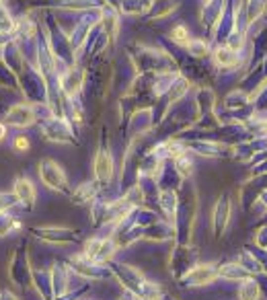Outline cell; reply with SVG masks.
I'll list each match as a JSON object with an SVG mask.
<instances>
[{
    "label": "cell",
    "instance_id": "ba28073f",
    "mask_svg": "<svg viewBox=\"0 0 267 300\" xmlns=\"http://www.w3.org/2000/svg\"><path fill=\"white\" fill-rule=\"evenodd\" d=\"M35 235L39 239H44V241H60V243H66V241H72V233L66 228H37L35 230Z\"/></svg>",
    "mask_w": 267,
    "mask_h": 300
},
{
    "label": "cell",
    "instance_id": "e0dca14e",
    "mask_svg": "<svg viewBox=\"0 0 267 300\" xmlns=\"http://www.w3.org/2000/svg\"><path fill=\"white\" fill-rule=\"evenodd\" d=\"M0 300H19L17 296H12L10 292H6V290H2L0 292Z\"/></svg>",
    "mask_w": 267,
    "mask_h": 300
},
{
    "label": "cell",
    "instance_id": "8fae6325",
    "mask_svg": "<svg viewBox=\"0 0 267 300\" xmlns=\"http://www.w3.org/2000/svg\"><path fill=\"white\" fill-rule=\"evenodd\" d=\"M238 296H241V300H259V286H257V282H253V280L243 282L241 290H238Z\"/></svg>",
    "mask_w": 267,
    "mask_h": 300
},
{
    "label": "cell",
    "instance_id": "2e32d148",
    "mask_svg": "<svg viewBox=\"0 0 267 300\" xmlns=\"http://www.w3.org/2000/svg\"><path fill=\"white\" fill-rule=\"evenodd\" d=\"M12 146H15V150H19V152H27V150H29V138H27V136H17Z\"/></svg>",
    "mask_w": 267,
    "mask_h": 300
},
{
    "label": "cell",
    "instance_id": "8992f818",
    "mask_svg": "<svg viewBox=\"0 0 267 300\" xmlns=\"http://www.w3.org/2000/svg\"><path fill=\"white\" fill-rule=\"evenodd\" d=\"M218 276V269L214 265H198V267H193L187 271V276H185V284L187 286H206L210 282H214Z\"/></svg>",
    "mask_w": 267,
    "mask_h": 300
},
{
    "label": "cell",
    "instance_id": "277c9868",
    "mask_svg": "<svg viewBox=\"0 0 267 300\" xmlns=\"http://www.w3.org/2000/svg\"><path fill=\"white\" fill-rule=\"evenodd\" d=\"M95 177L103 185L109 183V179L113 177V158H111L107 148H101L95 156Z\"/></svg>",
    "mask_w": 267,
    "mask_h": 300
},
{
    "label": "cell",
    "instance_id": "5b68a950",
    "mask_svg": "<svg viewBox=\"0 0 267 300\" xmlns=\"http://www.w3.org/2000/svg\"><path fill=\"white\" fill-rule=\"evenodd\" d=\"M35 185L27 179V177H17L15 179V198L17 203H21L23 208L31 210L33 203H35Z\"/></svg>",
    "mask_w": 267,
    "mask_h": 300
},
{
    "label": "cell",
    "instance_id": "9a60e30c",
    "mask_svg": "<svg viewBox=\"0 0 267 300\" xmlns=\"http://www.w3.org/2000/svg\"><path fill=\"white\" fill-rule=\"evenodd\" d=\"M17 203V198L15 194H0V212H6L10 206Z\"/></svg>",
    "mask_w": 267,
    "mask_h": 300
},
{
    "label": "cell",
    "instance_id": "7a4b0ae2",
    "mask_svg": "<svg viewBox=\"0 0 267 300\" xmlns=\"http://www.w3.org/2000/svg\"><path fill=\"white\" fill-rule=\"evenodd\" d=\"M37 121V111H35V105L33 103H17L12 105L6 117H4V124L8 126H15V128H29Z\"/></svg>",
    "mask_w": 267,
    "mask_h": 300
},
{
    "label": "cell",
    "instance_id": "52a82bcc",
    "mask_svg": "<svg viewBox=\"0 0 267 300\" xmlns=\"http://www.w3.org/2000/svg\"><path fill=\"white\" fill-rule=\"evenodd\" d=\"M238 62H241L238 51H234V50L228 48L226 44L218 46V48L214 50V64H216V66H220V68H236Z\"/></svg>",
    "mask_w": 267,
    "mask_h": 300
},
{
    "label": "cell",
    "instance_id": "5bb4252c",
    "mask_svg": "<svg viewBox=\"0 0 267 300\" xmlns=\"http://www.w3.org/2000/svg\"><path fill=\"white\" fill-rule=\"evenodd\" d=\"M220 276H224V278H228V280H238V278H245V271H243V267L241 265H234V263H230V265H224L220 271H218Z\"/></svg>",
    "mask_w": 267,
    "mask_h": 300
},
{
    "label": "cell",
    "instance_id": "4fadbf2b",
    "mask_svg": "<svg viewBox=\"0 0 267 300\" xmlns=\"http://www.w3.org/2000/svg\"><path fill=\"white\" fill-rule=\"evenodd\" d=\"M175 165H177V173H179L181 177H189V175L193 173V162H191V158H189L187 154L177 156V158H175Z\"/></svg>",
    "mask_w": 267,
    "mask_h": 300
},
{
    "label": "cell",
    "instance_id": "6da1fadb",
    "mask_svg": "<svg viewBox=\"0 0 267 300\" xmlns=\"http://www.w3.org/2000/svg\"><path fill=\"white\" fill-rule=\"evenodd\" d=\"M39 179L46 187L53 189V192H66L68 189V179L64 169L52 158H44L39 162Z\"/></svg>",
    "mask_w": 267,
    "mask_h": 300
},
{
    "label": "cell",
    "instance_id": "ac0fdd59",
    "mask_svg": "<svg viewBox=\"0 0 267 300\" xmlns=\"http://www.w3.org/2000/svg\"><path fill=\"white\" fill-rule=\"evenodd\" d=\"M6 124H4V121H0V142H2L4 138H6Z\"/></svg>",
    "mask_w": 267,
    "mask_h": 300
},
{
    "label": "cell",
    "instance_id": "7c38bea8",
    "mask_svg": "<svg viewBox=\"0 0 267 300\" xmlns=\"http://www.w3.org/2000/svg\"><path fill=\"white\" fill-rule=\"evenodd\" d=\"M95 194H97V189H95V185H93V183H82V185L76 189V194H74L72 198H74V201H76V203H82V201L93 200V198H95Z\"/></svg>",
    "mask_w": 267,
    "mask_h": 300
},
{
    "label": "cell",
    "instance_id": "9c48e42d",
    "mask_svg": "<svg viewBox=\"0 0 267 300\" xmlns=\"http://www.w3.org/2000/svg\"><path fill=\"white\" fill-rule=\"evenodd\" d=\"M168 37H171V42L177 44L179 48H187V44L191 42V33L185 25H175L171 33H168Z\"/></svg>",
    "mask_w": 267,
    "mask_h": 300
},
{
    "label": "cell",
    "instance_id": "3957f363",
    "mask_svg": "<svg viewBox=\"0 0 267 300\" xmlns=\"http://www.w3.org/2000/svg\"><path fill=\"white\" fill-rule=\"evenodd\" d=\"M115 253V245L113 241H107V239H93L89 241L87 245H84V257H89L91 261H107V259H111V255Z\"/></svg>",
    "mask_w": 267,
    "mask_h": 300
},
{
    "label": "cell",
    "instance_id": "30bf717a",
    "mask_svg": "<svg viewBox=\"0 0 267 300\" xmlns=\"http://www.w3.org/2000/svg\"><path fill=\"white\" fill-rule=\"evenodd\" d=\"M187 51L191 53V56H195V58H206L208 53H210V46H208V42L206 39H200V37H191V42L187 44Z\"/></svg>",
    "mask_w": 267,
    "mask_h": 300
}]
</instances>
